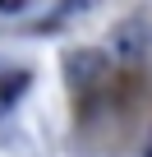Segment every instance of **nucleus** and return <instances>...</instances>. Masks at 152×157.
I'll return each mask as SVG.
<instances>
[{
    "mask_svg": "<svg viewBox=\"0 0 152 157\" xmlns=\"http://www.w3.org/2000/svg\"><path fill=\"white\" fill-rule=\"evenodd\" d=\"M106 74H111V56L97 51V46H79V51L65 56V78H69V88H79V93L102 88Z\"/></svg>",
    "mask_w": 152,
    "mask_h": 157,
    "instance_id": "f257e3e1",
    "label": "nucleus"
},
{
    "mask_svg": "<svg viewBox=\"0 0 152 157\" xmlns=\"http://www.w3.org/2000/svg\"><path fill=\"white\" fill-rule=\"evenodd\" d=\"M106 46H111V60H120V65H143V60L152 56V28H147L143 19H124V23L111 28Z\"/></svg>",
    "mask_w": 152,
    "mask_h": 157,
    "instance_id": "f03ea898",
    "label": "nucleus"
},
{
    "mask_svg": "<svg viewBox=\"0 0 152 157\" xmlns=\"http://www.w3.org/2000/svg\"><path fill=\"white\" fill-rule=\"evenodd\" d=\"M28 83V74H9L5 78V88H0V102H9V97H19V88Z\"/></svg>",
    "mask_w": 152,
    "mask_h": 157,
    "instance_id": "7ed1b4c3",
    "label": "nucleus"
},
{
    "mask_svg": "<svg viewBox=\"0 0 152 157\" xmlns=\"http://www.w3.org/2000/svg\"><path fill=\"white\" fill-rule=\"evenodd\" d=\"M23 5V0H0V10H19Z\"/></svg>",
    "mask_w": 152,
    "mask_h": 157,
    "instance_id": "20e7f679",
    "label": "nucleus"
},
{
    "mask_svg": "<svg viewBox=\"0 0 152 157\" xmlns=\"http://www.w3.org/2000/svg\"><path fill=\"white\" fill-rule=\"evenodd\" d=\"M143 157H152V139H147V152H143Z\"/></svg>",
    "mask_w": 152,
    "mask_h": 157,
    "instance_id": "39448f33",
    "label": "nucleus"
}]
</instances>
